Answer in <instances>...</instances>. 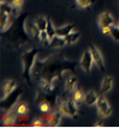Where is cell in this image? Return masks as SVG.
<instances>
[{
    "label": "cell",
    "instance_id": "3",
    "mask_svg": "<svg viewBox=\"0 0 119 129\" xmlns=\"http://www.w3.org/2000/svg\"><path fill=\"white\" fill-rule=\"evenodd\" d=\"M59 112H60L62 115L73 117V116L78 112L76 102H71V101L61 102L60 106H59Z\"/></svg>",
    "mask_w": 119,
    "mask_h": 129
},
{
    "label": "cell",
    "instance_id": "29",
    "mask_svg": "<svg viewBox=\"0 0 119 129\" xmlns=\"http://www.w3.org/2000/svg\"><path fill=\"white\" fill-rule=\"evenodd\" d=\"M112 28H113V26L102 27V32H103L104 35H110V34H112Z\"/></svg>",
    "mask_w": 119,
    "mask_h": 129
},
{
    "label": "cell",
    "instance_id": "25",
    "mask_svg": "<svg viewBox=\"0 0 119 129\" xmlns=\"http://www.w3.org/2000/svg\"><path fill=\"white\" fill-rule=\"evenodd\" d=\"M23 2H24V0H12L11 5L13 7L14 10H19L21 7L23 6Z\"/></svg>",
    "mask_w": 119,
    "mask_h": 129
},
{
    "label": "cell",
    "instance_id": "17",
    "mask_svg": "<svg viewBox=\"0 0 119 129\" xmlns=\"http://www.w3.org/2000/svg\"><path fill=\"white\" fill-rule=\"evenodd\" d=\"M78 38H79V32H77V31H71L70 34L66 37L67 43H68V44H73V43H75L77 41Z\"/></svg>",
    "mask_w": 119,
    "mask_h": 129
},
{
    "label": "cell",
    "instance_id": "28",
    "mask_svg": "<svg viewBox=\"0 0 119 129\" xmlns=\"http://www.w3.org/2000/svg\"><path fill=\"white\" fill-rule=\"evenodd\" d=\"M112 37L116 40V41H119V28L117 26H113L112 28Z\"/></svg>",
    "mask_w": 119,
    "mask_h": 129
},
{
    "label": "cell",
    "instance_id": "5",
    "mask_svg": "<svg viewBox=\"0 0 119 129\" xmlns=\"http://www.w3.org/2000/svg\"><path fill=\"white\" fill-rule=\"evenodd\" d=\"M61 113L60 112H47L45 113L44 115V118L46 120L45 125L47 126H51V127H55V126H58L59 123L61 120Z\"/></svg>",
    "mask_w": 119,
    "mask_h": 129
},
{
    "label": "cell",
    "instance_id": "13",
    "mask_svg": "<svg viewBox=\"0 0 119 129\" xmlns=\"http://www.w3.org/2000/svg\"><path fill=\"white\" fill-rule=\"evenodd\" d=\"M17 111H10L8 114L6 115V118L3 120V124L7 125V126H10V125H13L15 123V119H16L17 116Z\"/></svg>",
    "mask_w": 119,
    "mask_h": 129
},
{
    "label": "cell",
    "instance_id": "24",
    "mask_svg": "<svg viewBox=\"0 0 119 129\" xmlns=\"http://www.w3.org/2000/svg\"><path fill=\"white\" fill-rule=\"evenodd\" d=\"M84 95H83V92L79 90V89H77V90H75V92H74V96H73V99H74V101L75 102H81L82 100H83V98H84Z\"/></svg>",
    "mask_w": 119,
    "mask_h": 129
},
{
    "label": "cell",
    "instance_id": "10",
    "mask_svg": "<svg viewBox=\"0 0 119 129\" xmlns=\"http://www.w3.org/2000/svg\"><path fill=\"white\" fill-rule=\"evenodd\" d=\"M40 86H41L42 90L45 92V94H51L54 91V85L51 84L48 80L45 79H41L40 80Z\"/></svg>",
    "mask_w": 119,
    "mask_h": 129
},
{
    "label": "cell",
    "instance_id": "18",
    "mask_svg": "<svg viewBox=\"0 0 119 129\" xmlns=\"http://www.w3.org/2000/svg\"><path fill=\"white\" fill-rule=\"evenodd\" d=\"M46 32L47 35H48V38L49 40L55 37L57 34H56V28H55V26L53 25V23H51L50 19H48V24H47V28H46Z\"/></svg>",
    "mask_w": 119,
    "mask_h": 129
},
{
    "label": "cell",
    "instance_id": "7",
    "mask_svg": "<svg viewBox=\"0 0 119 129\" xmlns=\"http://www.w3.org/2000/svg\"><path fill=\"white\" fill-rule=\"evenodd\" d=\"M98 23L99 25H100V27H108V26H114L115 24V19L112 15H110L109 13H107V12H104V13L100 14V16H99L98 18Z\"/></svg>",
    "mask_w": 119,
    "mask_h": 129
},
{
    "label": "cell",
    "instance_id": "9",
    "mask_svg": "<svg viewBox=\"0 0 119 129\" xmlns=\"http://www.w3.org/2000/svg\"><path fill=\"white\" fill-rule=\"evenodd\" d=\"M74 28V25L72 24H69V25H65V26H61V27H58L56 28V34L58 36H61V37H67L71 31L73 30Z\"/></svg>",
    "mask_w": 119,
    "mask_h": 129
},
{
    "label": "cell",
    "instance_id": "21",
    "mask_svg": "<svg viewBox=\"0 0 119 129\" xmlns=\"http://www.w3.org/2000/svg\"><path fill=\"white\" fill-rule=\"evenodd\" d=\"M16 111L18 113V115H26L27 114V112H28V106H27L26 103H21L19 106L17 107L16 109Z\"/></svg>",
    "mask_w": 119,
    "mask_h": 129
},
{
    "label": "cell",
    "instance_id": "14",
    "mask_svg": "<svg viewBox=\"0 0 119 129\" xmlns=\"http://www.w3.org/2000/svg\"><path fill=\"white\" fill-rule=\"evenodd\" d=\"M47 24H48V19H47L46 17H38L37 19H35L34 22V25L38 27V29L40 31H43V30H46L47 28Z\"/></svg>",
    "mask_w": 119,
    "mask_h": 129
},
{
    "label": "cell",
    "instance_id": "1",
    "mask_svg": "<svg viewBox=\"0 0 119 129\" xmlns=\"http://www.w3.org/2000/svg\"><path fill=\"white\" fill-rule=\"evenodd\" d=\"M39 53V51L37 48H32L30 51H27L26 53H24L22 56L23 59V64H24V78L26 79V81L29 84H31V69H32L35 57Z\"/></svg>",
    "mask_w": 119,
    "mask_h": 129
},
{
    "label": "cell",
    "instance_id": "23",
    "mask_svg": "<svg viewBox=\"0 0 119 129\" xmlns=\"http://www.w3.org/2000/svg\"><path fill=\"white\" fill-rule=\"evenodd\" d=\"M39 39H40V41H41L42 43H46V42L49 41V38H48V35H47L46 30L40 31V34H39Z\"/></svg>",
    "mask_w": 119,
    "mask_h": 129
},
{
    "label": "cell",
    "instance_id": "15",
    "mask_svg": "<svg viewBox=\"0 0 119 129\" xmlns=\"http://www.w3.org/2000/svg\"><path fill=\"white\" fill-rule=\"evenodd\" d=\"M77 82V78L74 75H71L66 80V90L67 91H72L75 86V84Z\"/></svg>",
    "mask_w": 119,
    "mask_h": 129
},
{
    "label": "cell",
    "instance_id": "27",
    "mask_svg": "<svg viewBox=\"0 0 119 129\" xmlns=\"http://www.w3.org/2000/svg\"><path fill=\"white\" fill-rule=\"evenodd\" d=\"M76 3L78 7L81 8H86L91 5V0H76Z\"/></svg>",
    "mask_w": 119,
    "mask_h": 129
},
{
    "label": "cell",
    "instance_id": "6",
    "mask_svg": "<svg viewBox=\"0 0 119 129\" xmlns=\"http://www.w3.org/2000/svg\"><path fill=\"white\" fill-rule=\"evenodd\" d=\"M90 51H91V54H92V57L94 62L97 63V66L100 68L102 71H105V63H104V59H103V56L101 54V52L99 51V48L94 45H91L90 46Z\"/></svg>",
    "mask_w": 119,
    "mask_h": 129
},
{
    "label": "cell",
    "instance_id": "20",
    "mask_svg": "<svg viewBox=\"0 0 119 129\" xmlns=\"http://www.w3.org/2000/svg\"><path fill=\"white\" fill-rule=\"evenodd\" d=\"M98 111H99V114H100L102 117H107V116L110 115V113H112V108L109 106H106L103 108H99Z\"/></svg>",
    "mask_w": 119,
    "mask_h": 129
},
{
    "label": "cell",
    "instance_id": "30",
    "mask_svg": "<svg viewBox=\"0 0 119 129\" xmlns=\"http://www.w3.org/2000/svg\"><path fill=\"white\" fill-rule=\"evenodd\" d=\"M43 123L41 119H38V120H34L33 123H31V126H42Z\"/></svg>",
    "mask_w": 119,
    "mask_h": 129
},
{
    "label": "cell",
    "instance_id": "11",
    "mask_svg": "<svg viewBox=\"0 0 119 129\" xmlns=\"http://www.w3.org/2000/svg\"><path fill=\"white\" fill-rule=\"evenodd\" d=\"M113 87V78L110 76H105L102 81V84H101V90L102 92H107L112 89Z\"/></svg>",
    "mask_w": 119,
    "mask_h": 129
},
{
    "label": "cell",
    "instance_id": "4",
    "mask_svg": "<svg viewBox=\"0 0 119 129\" xmlns=\"http://www.w3.org/2000/svg\"><path fill=\"white\" fill-rule=\"evenodd\" d=\"M94 61L93 57H92V54H91V51H86L84 54L82 56V59H81V67L82 69L84 70L87 73H89L90 70H91V67H92V62Z\"/></svg>",
    "mask_w": 119,
    "mask_h": 129
},
{
    "label": "cell",
    "instance_id": "19",
    "mask_svg": "<svg viewBox=\"0 0 119 129\" xmlns=\"http://www.w3.org/2000/svg\"><path fill=\"white\" fill-rule=\"evenodd\" d=\"M9 18H10V14L7 13H2L1 12V31H5L9 26Z\"/></svg>",
    "mask_w": 119,
    "mask_h": 129
},
{
    "label": "cell",
    "instance_id": "2",
    "mask_svg": "<svg viewBox=\"0 0 119 129\" xmlns=\"http://www.w3.org/2000/svg\"><path fill=\"white\" fill-rule=\"evenodd\" d=\"M19 96H21V90H13L10 94L6 96V98H2L1 100V109L2 110H9L14 106L16 101L18 100Z\"/></svg>",
    "mask_w": 119,
    "mask_h": 129
},
{
    "label": "cell",
    "instance_id": "31",
    "mask_svg": "<svg viewBox=\"0 0 119 129\" xmlns=\"http://www.w3.org/2000/svg\"><path fill=\"white\" fill-rule=\"evenodd\" d=\"M117 27H118V28H119V23H118V24H117Z\"/></svg>",
    "mask_w": 119,
    "mask_h": 129
},
{
    "label": "cell",
    "instance_id": "22",
    "mask_svg": "<svg viewBox=\"0 0 119 129\" xmlns=\"http://www.w3.org/2000/svg\"><path fill=\"white\" fill-rule=\"evenodd\" d=\"M106 106H109L107 99H106L104 96H100V97L98 98V101H97V107H98V109H99V108L106 107Z\"/></svg>",
    "mask_w": 119,
    "mask_h": 129
},
{
    "label": "cell",
    "instance_id": "16",
    "mask_svg": "<svg viewBox=\"0 0 119 129\" xmlns=\"http://www.w3.org/2000/svg\"><path fill=\"white\" fill-rule=\"evenodd\" d=\"M15 88H16V84H15L14 81L9 80V81H6L5 82V85H3V91H5L6 95L10 94V92L15 90Z\"/></svg>",
    "mask_w": 119,
    "mask_h": 129
},
{
    "label": "cell",
    "instance_id": "12",
    "mask_svg": "<svg viewBox=\"0 0 119 129\" xmlns=\"http://www.w3.org/2000/svg\"><path fill=\"white\" fill-rule=\"evenodd\" d=\"M99 96L96 94L94 91H88L84 97L85 102L88 104V106H92V104H97Z\"/></svg>",
    "mask_w": 119,
    "mask_h": 129
},
{
    "label": "cell",
    "instance_id": "8",
    "mask_svg": "<svg viewBox=\"0 0 119 129\" xmlns=\"http://www.w3.org/2000/svg\"><path fill=\"white\" fill-rule=\"evenodd\" d=\"M67 43V39L65 37H61V36L56 35L55 37H53L49 40V45L53 47H62L65 46Z\"/></svg>",
    "mask_w": 119,
    "mask_h": 129
},
{
    "label": "cell",
    "instance_id": "26",
    "mask_svg": "<svg viewBox=\"0 0 119 129\" xmlns=\"http://www.w3.org/2000/svg\"><path fill=\"white\" fill-rule=\"evenodd\" d=\"M49 109H50L49 104L47 103L46 101H43V102L40 103V110H41L43 113H47V112H49Z\"/></svg>",
    "mask_w": 119,
    "mask_h": 129
}]
</instances>
